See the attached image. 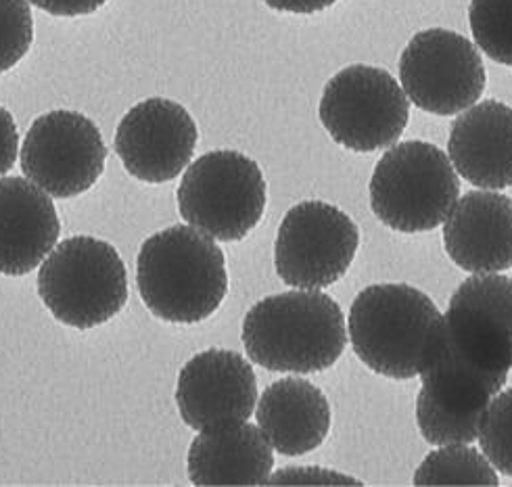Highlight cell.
Returning a JSON list of instances; mask_svg holds the SVG:
<instances>
[{"instance_id": "cell-5", "label": "cell", "mask_w": 512, "mask_h": 487, "mask_svg": "<svg viewBox=\"0 0 512 487\" xmlns=\"http://www.w3.org/2000/svg\"><path fill=\"white\" fill-rule=\"evenodd\" d=\"M38 295L67 327L95 329L128 301V274L118 249L95 237L59 243L40 266Z\"/></svg>"}, {"instance_id": "cell-19", "label": "cell", "mask_w": 512, "mask_h": 487, "mask_svg": "<svg viewBox=\"0 0 512 487\" xmlns=\"http://www.w3.org/2000/svg\"><path fill=\"white\" fill-rule=\"evenodd\" d=\"M255 419L272 450L285 456H304L327 439L331 406L310 381L287 377L262 393Z\"/></svg>"}, {"instance_id": "cell-24", "label": "cell", "mask_w": 512, "mask_h": 487, "mask_svg": "<svg viewBox=\"0 0 512 487\" xmlns=\"http://www.w3.org/2000/svg\"><path fill=\"white\" fill-rule=\"evenodd\" d=\"M19 151V132L13 115L0 107V178H3L17 161Z\"/></svg>"}, {"instance_id": "cell-4", "label": "cell", "mask_w": 512, "mask_h": 487, "mask_svg": "<svg viewBox=\"0 0 512 487\" xmlns=\"http://www.w3.org/2000/svg\"><path fill=\"white\" fill-rule=\"evenodd\" d=\"M460 199L450 155L425 141L391 147L370 178V207L395 233H427L446 222Z\"/></svg>"}, {"instance_id": "cell-14", "label": "cell", "mask_w": 512, "mask_h": 487, "mask_svg": "<svg viewBox=\"0 0 512 487\" xmlns=\"http://www.w3.org/2000/svg\"><path fill=\"white\" fill-rule=\"evenodd\" d=\"M176 404L195 431L247 421L258 404L253 368L237 352L205 350L182 366Z\"/></svg>"}, {"instance_id": "cell-13", "label": "cell", "mask_w": 512, "mask_h": 487, "mask_svg": "<svg viewBox=\"0 0 512 487\" xmlns=\"http://www.w3.org/2000/svg\"><path fill=\"white\" fill-rule=\"evenodd\" d=\"M446 333L469 360L487 370L512 368V278L473 274L450 297Z\"/></svg>"}, {"instance_id": "cell-23", "label": "cell", "mask_w": 512, "mask_h": 487, "mask_svg": "<svg viewBox=\"0 0 512 487\" xmlns=\"http://www.w3.org/2000/svg\"><path fill=\"white\" fill-rule=\"evenodd\" d=\"M34 40L30 0H0V74L28 55Z\"/></svg>"}, {"instance_id": "cell-1", "label": "cell", "mask_w": 512, "mask_h": 487, "mask_svg": "<svg viewBox=\"0 0 512 487\" xmlns=\"http://www.w3.org/2000/svg\"><path fill=\"white\" fill-rule=\"evenodd\" d=\"M356 356L381 377H421L446 337V316L421 289L404 283L366 287L349 310Z\"/></svg>"}, {"instance_id": "cell-12", "label": "cell", "mask_w": 512, "mask_h": 487, "mask_svg": "<svg viewBox=\"0 0 512 487\" xmlns=\"http://www.w3.org/2000/svg\"><path fill=\"white\" fill-rule=\"evenodd\" d=\"M197 138V124L189 111L155 97L124 115L115 132V151L130 176L161 184L174 180L191 164Z\"/></svg>"}, {"instance_id": "cell-9", "label": "cell", "mask_w": 512, "mask_h": 487, "mask_svg": "<svg viewBox=\"0 0 512 487\" xmlns=\"http://www.w3.org/2000/svg\"><path fill=\"white\" fill-rule=\"evenodd\" d=\"M358 245V226L339 207L314 199L297 203L278 226L276 274L295 289H324L345 276Z\"/></svg>"}, {"instance_id": "cell-11", "label": "cell", "mask_w": 512, "mask_h": 487, "mask_svg": "<svg viewBox=\"0 0 512 487\" xmlns=\"http://www.w3.org/2000/svg\"><path fill=\"white\" fill-rule=\"evenodd\" d=\"M107 161L95 122L78 111L44 113L21 147V170L55 199H72L95 187Z\"/></svg>"}, {"instance_id": "cell-2", "label": "cell", "mask_w": 512, "mask_h": 487, "mask_svg": "<svg viewBox=\"0 0 512 487\" xmlns=\"http://www.w3.org/2000/svg\"><path fill=\"white\" fill-rule=\"evenodd\" d=\"M136 283L159 320L195 324L212 316L228 293L222 249L193 226H170L149 237L136 260Z\"/></svg>"}, {"instance_id": "cell-15", "label": "cell", "mask_w": 512, "mask_h": 487, "mask_svg": "<svg viewBox=\"0 0 512 487\" xmlns=\"http://www.w3.org/2000/svg\"><path fill=\"white\" fill-rule=\"evenodd\" d=\"M450 260L473 274L502 272L512 266V199L498 191L462 195L444 222Z\"/></svg>"}, {"instance_id": "cell-8", "label": "cell", "mask_w": 512, "mask_h": 487, "mask_svg": "<svg viewBox=\"0 0 512 487\" xmlns=\"http://www.w3.org/2000/svg\"><path fill=\"white\" fill-rule=\"evenodd\" d=\"M318 115L337 145L372 153L398 143L408 126L410 99L385 69L349 65L324 86Z\"/></svg>"}, {"instance_id": "cell-26", "label": "cell", "mask_w": 512, "mask_h": 487, "mask_svg": "<svg viewBox=\"0 0 512 487\" xmlns=\"http://www.w3.org/2000/svg\"><path fill=\"white\" fill-rule=\"evenodd\" d=\"M264 3L274 11L295 13V15H312V13H320L324 9L333 7L337 0H264Z\"/></svg>"}, {"instance_id": "cell-25", "label": "cell", "mask_w": 512, "mask_h": 487, "mask_svg": "<svg viewBox=\"0 0 512 487\" xmlns=\"http://www.w3.org/2000/svg\"><path fill=\"white\" fill-rule=\"evenodd\" d=\"M30 3L55 17H82L99 11L107 0H30Z\"/></svg>"}, {"instance_id": "cell-6", "label": "cell", "mask_w": 512, "mask_h": 487, "mask_svg": "<svg viewBox=\"0 0 512 487\" xmlns=\"http://www.w3.org/2000/svg\"><path fill=\"white\" fill-rule=\"evenodd\" d=\"M180 216L222 243L245 239L266 210V180L253 159L220 149L201 155L178 187Z\"/></svg>"}, {"instance_id": "cell-17", "label": "cell", "mask_w": 512, "mask_h": 487, "mask_svg": "<svg viewBox=\"0 0 512 487\" xmlns=\"http://www.w3.org/2000/svg\"><path fill=\"white\" fill-rule=\"evenodd\" d=\"M448 155L456 172L475 187H512V107L483 101L458 115L450 130Z\"/></svg>"}, {"instance_id": "cell-20", "label": "cell", "mask_w": 512, "mask_h": 487, "mask_svg": "<svg viewBox=\"0 0 512 487\" xmlns=\"http://www.w3.org/2000/svg\"><path fill=\"white\" fill-rule=\"evenodd\" d=\"M414 485H487L498 487V475L485 454L464 446H441L414 473Z\"/></svg>"}, {"instance_id": "cell-10", "label": "cell", "mask_w": 512, "mask_h": 487, "mask_svg": "<svg viewBox=\"0 0 512 487\" xmlns=\"http://www.w3.org/2000/svg\"><path fill=\"white\" fill-rule=\"evenodd\" d=\"M400 82L414 107L456 115L485 92L487 76L477 46L450 30L418 32L400 57Z\"/></svg>"}, {"instance_id": "cell-3", "label": "cell", "mask_w": 512, "mask_h": 487, "mask_svg": "<svg viewBox=\"0 0 512 487\" xmlns=\"http://www.w3.org/2000/svg\"><path fill=\"white\" fill-rule=\"evenodd\" d=\"M243 345L255 364L274 373H320L345 350V318L337 301L320 289L272 295L247 312Z\"/></svg>"}, {"instance_id": "cell-16", "label": "cell", "mask_w": 512, "mask_h": 487, "mask_svg": "<svg viewBox=\"0 0 512 487\" xmlns=\"http://www.w3.org/2000/svg\"><path fill=\"white\" fill-rule=\"evenodd\" d=\"M59 233L51 197L34 182L0 178V274H30L55 249Z\"/></svg>"}, {"instance_id": "cell-22", "label": "cell", "mask_w": 512, "mask_h": 487, "mask_svg": "<svg viewBox=\"0 0 512 487\" xmlns=\"http://www.w3.org/2000/svg\"><path fill=\"white\" fill-rule=\"evenodd\" d=\"M479 444L494 469L512 477V389L500 391L487 408L479 431Z\"/></svg>"}, {"instance_id": "cell-7", "label": "cell", "mask_w": 512, "mask_h": 487, "mask_svg": "<svg viewBox=\"0 0 512 487\" xmlns=\"http://www.w3.org/2000/svg\"><path fill=\"white\" fill-rule=\"evenodd\" d=\"M508 373L487 370L469 360L444 337L431 364L421 373L416 425L433 446H464L479 439L483 416L502 391Z\"/></svg>"}, {"instance_id": "cell-18", "label": "cell", "mask_w": 512, "mask_h": 487, "mask_svg": "<svg viewBox=\"0 0 512 487\" xmlns=\"http://www.w3.org/2000/svg\"><path fill=\"white\" fill-rule=\"evenodd\" d=\"M272 467V446L247 421L203 429L186 458L193 485H266Z\"/></svg>"}, {"instance_id": "cell-21", "label": "cell", "mask_w": 512, "mask_h": 487, "mask_svg": "<svg viewBox=\"0 0 512 487\" xmlns=\"http://www.w3.org/2000/svg\"><path fill=\"white\" fill-rule=\"evenodd\" d=\"M469 23L479 49L512 67V0H471Z\"/></svg>"}]
</instances>
